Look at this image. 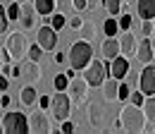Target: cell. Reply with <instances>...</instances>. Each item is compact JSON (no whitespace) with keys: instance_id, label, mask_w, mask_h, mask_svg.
Listing matches in <instances>:
<instances>
[{"instance_id":"16","label":"cell","mask_w":155,"mask_h":134,"mask_svg":"<svg viewBox=\"0 0 155 134\" xmlns=\"http://www.w3.org/2000/svg\"><path fill=\"white\" fill-rule=\"evenodd\" d=\"M19 101L24 108H31L36 101H38V94H36V89H34V84H26L24 89H19Z\"/></svg>"},{"instance_id":"37","label":"cell","mask_w":155,"mask_h":134,"mask_svg":"<svg viewBox=\"0 0 155 134\" xmlns=\"http://www.w3.org/2000/svg\"><path fill=\"white\" fill-rule=\"evenodd\" d=\"M50 103H53V98H50V96H43V94H41V98H38V105L43 108V110H50Z\"/></svg>"},{"instance_id":"35","label":"cell","mask_w":155,"mask_h":134,"mask_svg":"<svg viewBox=\"0 0 155 134\" xmlns=\"http://www.w3.org/2000/svg\"><path fill=\"white\" fill-rule=\"evenodd\" d=\"M129 96H131L129 84H119V101H129Z\"/></svg>"},{"instance_id":"32","label":"cell","mask_w":155,"mask_h":134,"mask_svg":"<svg viewBox=\"0 0 155 134\" xmlns=\"http://www.w3.org/2000/svg\"><path fill=\"white\" fill-rule=\"evenodd\" d=\"M143 101H146V94L138 89V91H134V94L129 96V103H134V105H143Z\"/></svg>"},{"instance_id":"30","label":"cell","mask_w":155,"mask_h":134,"mask_svg":"<svg viewBox=\"0 0 155 134\" xmlns=\"http://www.w3.org/2000/svg\"><path fill=\"white\" fill-rule=\"evenodd\" d=\"M29 57H31V60H36V62H41V57H43V48H41V43L29 46Z\"/></svg>"},{"instance_id":"38","label":"cell","mask_w":155,"mask_h":134,"mask_svg":"<svg viewBox=\"0 0 155 134\" xmlns=\"http://www.w3.org/2000/svg\"><path fill=\"white\" fill-rule=\"evenodd\" d=\"M72 7H74L77 12H84V10L88 7V0H72Z\"/></svg>"},{"instance_id":"34","label":"cell","mask_w":155,"mask_h":134,"mask_svg":"<svg viewBox=\"0 0 155 134\" xmlns=\"http://www.w3.org/2000/svg\"><path fill=\"white\" fill-rule=\"evenodd\" d=\"M67 24H69L74 31H79V29L84 26V17H79V15H77V17H69V19H67Z\"/></svg>"},{"instance_id":"4","label":"cell","mask_w":155,"mask_h":134,"mask_svg":"<svg viewBox=\"0 0 155 134\" xmlns=\"http://www.w3.org/2000/svg\"><path fill=\"white\" fill-rule=\"evenodd\" d=\"M2 129L7 134L31 132V129H29V117L21 113V110H7V113L2 115Z\"/></svg>"},{"instance_id":"44","label":"cell","mask_w":155,"mask_h":134,"mask_svg":"<svg viewBox=\"0 0 155 134\" xmlns=\"http://www.w3.org/2000/svg\"><path fill=\"white\" fill-rule=\"evenodd\" d=\"M112 127H115V129H117V132H119V129H122V120H119V117H117V120H115V122H112Z\"/></svg>"},{"instance_id":"50","label":"cell","mask_w":155,"mask_h":134,"mask_svg":"<svg viewBox=\"0 0 155 134\" xmlns=\"http://www.w3.org/2000/svg\"><path fill=\"white\" fill-rule=\"evenodd\" d=\"M0 96H2V91H0Z\"/></svg>"},{"instance_id":"45","label":"cell","mask_w":155,"mask_h":134,"mask_svg":"<svg viewBox=\"0 0 155 134\" xmlns=\"http://www.w3.org/2000/svg\"><path fill=\"white\" fill-rule=\"evenodd\" d=\"M98 7V0H88V10H96Z\"/></svg>"},{"instance_id":"27","label":"cell","mask_w":155,"mask_h":134,"mask_svg":"<svg viewBox=\"0 0 155 134\" xmlns=\"http://www.w3.org/2000/svg\"><path fill=\"white\" fill-rule=\"evenodd\" d=\"M19 10H21V2H10L7 5V17H10V22H19Z\"/></svg>"},{"instance_id":"36","label":"cell","mask_w":155,"mask_h":134,"mask_svg":"<svg viewBox=\"0 0 155 134\" xmlns=\"http://www.w3.org/2000/svg\"><path fill=\"white\" fill-rule=\"evenodd\" d=\"M60 132H64V134L74 132V122H69V120H62V122H60Z\"/></svg>"},{"instance_id":"39","label":"cell","mask_w":155,"mask_h":134,"mask_svg":"<svg viewBox=\"0 0 155 134\" xmlns=\"http://www.w3.org/2000/svg\"><path fill=\"white\" fill-rule=\"evenodd\" d=\"M7 86H10V79H7L5 74H0V91L5 94V91H7Z\"/></svg>"},{"instance_id":"17","label":"cell","mask_w":155,"mask_h":134,"mask_svg":"<svg viewBox=\"0 0 155 134\" xmlns=\"http://www.w3.org/2000/svg\"><path fill=\"white\" fill-rule=\"evenodd\" d=\"M136 12L141 19H155V0H138Z\"/></svg>"},{"instance_id":"19","label":"cell","mask_w":155,"mask_h":134,"mask_svg":"<svg viewBox=\"0 0 155 134\" xmlns=\"http://www.w3.org/2000/svg\"><path fill=\"white\" fill-rule=\"evenodd\" d=\"M88 122H91V127H103L105 125L103 122V108L98 103H88Z\"/></svg>"},{"instance_id":"13","label":"cell","mask_w":155,"mask_h":134,"mask_svg":"<svg viewBox=\"0 0 155 134\" xmlns=\"http://www.w3.org/2000/svg\"><path fill=\"white\" fill-rule=\"evenodd\" d=\"M153 57H155V53H153V38H143V41H138V48H136V60L138 62H143V65H150L153 62Z\"/></svg>"},{"instance_id":"28","label":"cell","mask_w":155,"mask_h":134,"mask_svg":"<svg viewBox=\"0 0 155 134\" xmlns=\"http://www.w3.org/2000/svg\"><path fill=\"white\" fill-rule=\"evenodd\" d=\"M50 24H53V29H58V31H60V29L67 24V17H64L62 12H55V15L50 17Z\"/></svg>"},{"instance_id":"40","label":"cell","mask_w":155,"mask_h":134,"mask_svg":"<svg viewBox=\"0 0 155 134\" xmlns=\"http://www.w3.org/2000/svg\"><path fill=\"white\" fill-rule=\"evenodd\" d=\"M7 105H10V96L2 94V96H0V108H7Z\"/></svg>"},{"instance_id":"25","label":"cell","mask_w":155,"mask_h":134,"mask_svg":"<svg viewBox=\"0 0 155 134\" xmlns=\"http://www.w3.org/2000/svg\"><path fill=\"white\" fill-rule=\"evenodd\" d=\"M53 86H55V91H67V89H69V77L67 74H55Z\"/></svg>"},{"instance_id":"18","label":"cell","mask_w":155,"mask_h":134,"mask_svg":"<svg viewBox=\"0 0 155 134\" xmlns=\"http://www.w3.org/2000/svg\"><path fill=\"white\" fill-rule=\"evenodd\" d=\"M117 81H119V79H115V77L105 79V84H103L105 101H119V84H117Z\"/></svg>"},{"instance_id":"8","label":"cell","mask_w":155,"mask_h":134,"mask_svg":"<svg viewBox=\"0 0 155 134\" xmlns=\"http://www.w3.org/2000/svg\"><path fill=\"white\" fill-rule=\"evenodd\" d=\"M36 5L29 2V0H21V10H19V24H21V31H31L36 26Z\"/></svg>"},{"instance_id":"6","label":"cell","mask_w":155,"mask_h":134,"mask_svg":"<svg viewBox=\"0 0 155 134\" xmlns=\"http://www.w3.org/2000/svg\"><path fill=\"white\" fill-rule=\"evenodd\" d=\"M15 60H21L24 55H29V43H26V36H24V31H12L10 36H7V46H5Z\"/></svg>"},{"instance_id":"10","label":"cell","mask_w":155,"mask_h":134,"mask_svg":"<svg viewBox=\"0 0 155 134\" xmlns=\"http://www.w3.org/2000/svg\"><path fill=\"white\" fill-rule=\"evenodd\" d=\"M88 81H86V77H74V79H69V94L74 96V103H84L86 101V96H88Z\"/></svg>"},{"instance_id":"46","label":"cell","mask_w":155,"mask_h":134,"mask_svg":"<svg viewBox=\"0 0 155 134\" xmlns=\"http://www.w3.org/2000/svg\"><path fill=\"white\" fill-rule=\"evenodd\" d=\"M60 2V7H62V5H69V7H72V0H58Z\"/></svg>"},{"instance_id":"31","label":"cell","mask_w":155,"mask_h":134,"mask_svg":"<svg viewBox=\"0 0 155 134\" xmlns=\"http://www.w3.org/2000/svg\"><path fill=\"white\" fill-rule=\"evenodd\" d=\"M153 22L155 19H143V26H141V34H143V36H153V31H155Z\"/></svg>"},{"instance_id":"3","label":"cell","mask_w":155,"mask_h":134,"mask_svg":"<svg viewBox=\"0 0 155 134\" xmlns=\"http://www.w3.org/2000/svg\"><path fill=\"white\" fill-rule=\"evenodd\" d=\"M107 74H110V60H105V57L103 60H91V65L84 70V77L91 86H103Z\"/></svg>"},{"instance_id":"47","label":"cell","mask_w":155,"mask_h":134,"mask_svg":"<svg viewBox=\"0 0 155 134\" xmlns=\"http://www.w3.org/2000/svg\"><path fill=\"white\" fill-rule=\"evenodd\" d=\"M153 53H155V38H153Z\"/></svg>"},{"instance_id":"49","label":"cell","mask_w":155,"mask_h":134,"mask_svg":"<svg viewBox=\"0 0 155 134\" xmlns=\"http://www.w3.org/2000/svg\"><path fill=\"white\" fill-rule=\"evenodd\" d=\"M0 65H2V53H0Z\"/></svg>"},{"instance_id":"9","label":"cell","mask_w":155,"mask_h":134,"mask_svg":"<svg viewBox=\"0 0 155 134\" xmlns=\"http://www.w3.org/2000/svg\"><path fill=\"white\" fill-rule=\"evenodd\" d=\"M36 43H41L43 50H55V46H58V29H53V24L41 26L38 36H36Z\"/></svg>"},{"instance_id":"33","label":"cell","mask_w":155,"mask_h":134,"mask_svg":"<svg viewBox=\"0 0 155 134\" xmlns=\"http://www.w3.org/2000/svg\"><path fill=\"white\" fill-rule=\"evenodd\" d=\"M79 31L84 34V38H86V41H91V38H93V34H96V29H93V24H84V26H81Z\"/></svg>"},{"instance_id":"11","label":"cell","mask_w":155,"mask_h":134,"mask_svg":"<svg viewBox=\"0 0 155 134\" xmlns=\"http://www.w3.org/2000/svg\"><path fill=\"white\" fill-rule=\"evenodd\" d=\"M138 89L146 96L155 94V65H146L143 72H141V79H138Z\"/></svg>"},{"instance_id":"2","label":"cell","mask_w":155,"mask_h":134,"mask_svg":"<svg viewBox=\"0 0 155 134\" xmlns=\"http://www.w3.org/2000/svg\"><path fill=\"white\" fill-rule=\"evenodd\" d=\"M91 60H93V48H91V41H77V43H72V48H69V65L77 70V72H84L88 65H91Z\"/></svg>"},{"instance_id":"5","label":"cell","mask_w":155,"mask_h":134,"mask_svg":"<svg viewBox=\"0 0 155 134\" xmlns=\"http://www.w3.org/2000/svg\"><path fill=\"white\" fill-rule=\"evenodd\" d=\"M69 110H72V101H69V96L64 94V91H55L53 103H50V113H53V117H55L58 122L69 120Z\"/></svg>"},{"instance_id":"42","label":"cell","mask_w":155,"mask_h":134,"mask_svg":"<svg viewBox=\"0 0 155 134\" xmlns=\"http://www.w3.org/2000/svg\"><path fill=\"white\" fill-rule=\"evenodd\" d=\"M64 60H67V57H64V53H55V62H58V65H62Z\"/></svg>"},{"instance_id":"29","label":"cell","mask_w":155,"mask_h":134,"mask_svg":"<svg viewBox=\"0 0 155 134\" xmlns=\"http://www.w3.org/2000/svg\"><path fill=\"white\" fill-rule=\"evenodd\" d=\"M7 24H10V17H7V7L0 5V36L7 31Z\"/></svg>"},{"instance_id":"23","label":"cell","mask_w":155,"mask_h":134,"mask_svg":"<svg viewBox=\"0 0 155 134\" xmlns=\"http://www.w3.org/2000/svg\"><path fill=\"white\" fill-rule=\"evenodd\" d=\"M103 31H105V36H117V31H119V22L115 17L105 19L103 22Z\"/></svg>"},{"instance_id":"41","label":"cell","mask_w":155,"mask_h":134,"mask_svg":"<svg viewBox=\"0 0 155 134\" xmlns=\"http://www.w3.org/2000/svg\"><path fill=\"white\" fill-rule=\"evenodd\" d=\"M10 77H19V79H21V67H19V65L12 67V74H10Z\"/></svg>"},{"instance_id":"14","label":"cell","mask_w":155,"mask_h":134,"mask_svg":"<svg viewBox=\"0 0 155 134\" xmlns=\"http://www.w3.org/2000/svg\"><path fill=\"white\" fill-rule=\"evenodd\" d=\"M100 50H103V57H105V60H115L117 55H122V46H119V38H117V36H107L105 41H103Z\"/></svg>"},{"instance_id":"15","label":"cell","mask_w":155,"mask_h":134,"mask_svg":"<svg viewBox=\"0 0 155 134\" xmlns=\"http://www.w3.org/2000/svg\"><path fill=\"white\" fill-rule=\"evenodd\" d=\"M129 74V60L124 55H117L115 60H110V77H115V79H124V77Z\"/></svg>"},{"instance_id":"22","label":"cell","mask_w":155,"mask_h":134,"mask_svg":"<svg viewBox=\"0 0 155 134\" xmlns=\"http://www.w3.org/2000/svg\"><path fill=\"white\" fill-rule=\"evenodd\" d=\"M143 113H146V117H148V122H153L155 125V94L153 96H146V101H143Z\"/></svg>"},{"instance_id":"43","label":"cell","mask_w":155,"mask_h":134,"mask_svg":"<svg viewBox=\"0 0 155 134\" xmlns=\"http://www.w3.org/2000/svg\"><path fill=\"white\" fill-rule=\"evenodd\" d=\"M64 74L69 77V79H74V77H77V70H74V67H69V70H67V72H64Z\"/></svg>"},{"instance_id":"26","label":"cell","mask_w":155,"mask_h":134,"mask_svg":"<svg viewBox=\"0 0 155 134\" xmlns=\"http://www.w3.org/2000/svg\"><path fill=\"white\" fill-rule=\"evenodd\" d=\"M117 22H119V31H129V29L134 26V17H131V15H127V12H124V15H119Z\"/></svg>"},{"instance_id":"21","label":"cell","mask_w":155,"mask_h":134,"mask_svg":"<svg viewBox=\"0 0 155 134\" xmlns=\"http://www.w3.org/2000/svg\"><path fill=\"white\" fill-rule=\"evenodd\" d=\"M55 2H58V0H34V5H36V12H38L41 17H48V15H53V12H55Z\"/></svg>"},{"instance_id":"1","label":"cell","mask_w":155,"mask_h":134,"mask_svg":"<svg viewBox=\"0 0 155 134\" xmlns=\"http://www.w3.org/2000/svg\"><path fill=\"white\" fill-rule=\"evenodd\" d=\"M119 120H122V129L124 132H146V127H148V117L143 113V108L134 105V103L122 108Z\"/></svg>"},{"instance_id":"12","label":"cell","mask_w":155,"mask_h":134,"mask_svg":"<svg viewBox=\"0 0 155 134\" xmlns=\"http://www.w3.org/2000/svg\"><path fill=\"white\" fill-rule=\"evenodd\" d=\"M21 79L26 81V84H36L41 81V62L36 60H26V62H21Z\"/></svg>"},{"instance_id":"48","label":"cell","mask_w":155,"mask_h":134,"mask_svg":"<svg viewBox=\"0 0 155 134\" xmlns=\"http://www.w3.org/2000/svg\"><path fill=\"white\" fill-rule=\"evenodd\" d=\"M0 132H2V120H0Z\"/></svg>"},{"instance_id":"24","label":"cell","mask_w":155,"mask_h":134,"mask_svg":"<svg viewBox=\"0 0 155 134\" xmlns=\"http://www.w3.org/2000/svg\"><path fill=\"white\" fill-rule=\"evenodd\" d=\"M122 7H124L122 0H105V10H107L112 17H119V15H122Z\"/></svg>"},{"instance_id":"20","label":"cell","mask_w":155,"mask_h":134,"mask_svg":"<svg viewBox=\"0 0 155 134\" xmlns=\"http://www.w3.org/2000/svg\"><path fill=\"white\" fill-rule=\"evenodd\" d=\"M119 46H122V55H131V53L136 50V38H134V34L124 31V34L119 36Z\"/></svg>"},{"instance_id":"7","label":"cell","mask_w":155,"mask_h":134,"mask_svg":"<svg viewBox=\"0 0 155 134\" xmlns=\"http://www.w3.org/2000/svg\"><path fill=\"white\" fill-rule=\"evenodd\" d=\"M29 129H31V132H38V134H50L53 132V122L48 120V115L43 113V108L29 115Z\"/></svg>"}]
</instances>
